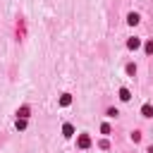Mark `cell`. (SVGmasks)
I'll return each instance as SVG.
<instances>
[{
    "label": "cell",
    "instance_id": "cell-1",
    "mask_svg": "<svg viewBox=\"0 0 153 153\" xmlns=\"http://www.w3.org/2000/svg\"><path fill=\"white\" fill-rule=\"evenodd\" d=\"M76 146H79V148H88V146H91V136H88V134H81V136L76 139Z\"/></svg>",
    "mask_w": 153,
    "mask_h": 153
},
{
    "label": "cell",
    "instance_id": "cell-2",
    "mask_svg": "<svg viewBox=\"0 0 153 153\" xmlns=\"http://www.w3.org/2000/svg\"><path fill=\"white\" fill-rule=\"evenodd\" d=\"M141 115H143V117H153V105H151V103H146V105L141 108Z\"/></svg>",
    "mask_w": 153,
    "mask_h": 153
},
{
    "label": "cell",
    "instance_id": "cell-3",
    "mask_svg": "<svg viewBox=\"0 0 153 153\" xmlns=\"http://www.w3.org/2000/svg\"><path fill=\"white\" fill-rule=\"evenodd\" d=\"M139 45H141V41H139V38H129V41H127V48H129V50H136Z\"/></svg>",
    "mask_w": 153,
    "mask_h": 153
},
{
    "label": "cell",
    "instance_id": "cell-4",
    "mask_svg": "<svg viewBox=\"0 0 153 153\" xmlns=\"http://www.w3.org/2000/svg\"><path fill=\"white\" fill-rule=\"evenodd\" d=\"M127 22H129L131 26H134V24H139V14H136V12H131V14L127 17Z\"/></svg>",
    "mask_w": 153,
    "mask_h": 153
},
{
    "label": "cell",
    "instance_id": "cell-5",
    "mask_svg": "<svg viewBox=\"0 0 153 153\" xmlns=\"http://www.w3.org/2000/svg\"><path fill=\"white\" fill-rule=\"evenodd\" d=\"M17 115H19L22 120H26V117H29V108H26V105H24V108H19V110H17Z\"/></svg>",
    "mask_w": 153,
    "mask_h": 153
},
{
    "label": "cell",
    "instance_id": "cell-6",
    "mask_svg": "<svg viewBox=\"0 0 153 153\" xmlns=\"http://www.w3.org/2000/svg\"><path fill=\"white\" fill-rule=\"evenodd\" d=\"M62 134H65V136H72V134H74V127H72V124H65V127H62Z\"/></svg>",
    "mask_w": 153,
    "mask_h": 153
},
{
    "label": "cell",
    "instance_id": "cell-7",
    "mask_svg": "<svg viewBox=\"0 0 153 153\" xmlns=\"http://www.w3.org/2000/svg\"><path fill=\"white\" fill-rule=\"evenodd\" d=\"M120 98H122V100H129V98H131V93H129L127 88H120Z\"/></svg>",
    "mask_w": 153,
    "mask_h": 153
},
{
    "label": "cell",
    "instance_id": "cell-8",
    "mask_svg": "<svg viewBox=\"0 0 153 153\" xmlns=\"http://www.w3.org/2000/svg\"><path fill=\"white\" fill-rule=\"evenodd\" d=\"M69 103H72V96H69V93H65V96L60 98V105H69Z\"/></svg>",
    "mask_w": 153,
    "mask_h": 153
},
{
    "label": "cell",
    "instance_id": "cell-9",
    "mask_svg": "<svg viewBox=\"0 0 153 153\" xmlns=\"http://www.w3.org/2000/svg\"><path fill=\"white\" fill-rule=\"evenodd\" d=\"M17 129H26V120H22V117H17Z\"/></svg>",
    "mask_w": 153,
    "mask_h": 153
},
{
    "label": "cell",
    "instance_id": "cell-10",
    "mask_svg": "<svg viewBox=\"0 0 153 153\" xmlns=\"http://www.w3.org/2000/svg\"><path fill=\"white\" fill-rule=\"evenodd\" d=\"M146 53H153V41H148V43H146Z\"/></svg>",
    "mask_w": 153,
    "mask_h": 153
}]
</instances>
